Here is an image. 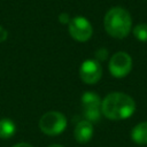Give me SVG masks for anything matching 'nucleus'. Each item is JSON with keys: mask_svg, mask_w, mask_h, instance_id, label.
Instances as JSON below:
<instances>
[{"mask_svg": "<svg viewBox=\"0 0 147 147\" xmlns=\"http://www.w3.org/2000/svg\"><path fill=\"white\" fill-rule=\"evenodd\" d=\"M131 139L138 145H147V122H141L132 129Z\"/></svg>", "mask_w": 147, "mask_h": 147, "instance_id": "9", "label": "nucleus"}, {"mask_svg": "<svg viewBox=\"0 0 147 147\" xmlns=\"http://www.w3.org/2000/svg\"><path fill=\"white\" fill-rule=\"evenodd\" d=\"M107 55H108V52H107V49H105V48H100V49H98L96 53H95V56H96V59H98L99 61L106 60V59H107Z\"/></svg>", "mask_w": 147, "mask_h": 147, "instance_id": "12", "label": "nucleus"}, {"mask_svg": "<svg viewBox=\"0 0 147 147\" xmlns=\"http://www.w3.org/2000/svg\"><path fill=\"white\" fill-rule=\"evenodd\" d=\"M101 102L102 100L94 92H85L82 95V107L86 121L95 123L100 119L101 116Z\"/></svg>", "mask_w": 147, "mask_h": 147, "instance_id": "4", "label": "nucleus"}, {"mask_svg": "<svg viewBox=\"0 0 147 147\" xmlns=\"http://www.w3.org/2000/svg\"><path fill=\"white\" fill-rule=\"evenodd\" d=\"M48 147H63V146H61V145H59V144H54V145H51V146H48Z\"/></svg>", "mask_w": 147, "mask_h": 147, "instance_id": "16", "label": "nucleus"}, {"mask_svg": "<svg viewBox=\"0 0 147 147\" xmlns=\"http://www.w3.org/2000/svg\"><path fill=\"white\" fill-rule=\"evenodd\" d=\"M136 110L134 100L122 92L109 93L101 102V113L108 119L121 121L129 118Z\"/></svg>", "mask_w": 147, "mask_h": 147, "instance_id": "1", "label": "nucleus"}, {"mask_svg": "<svg viewBox=\"0 0 147 147\" xmlns=\"http://www.w3.org/2000/svg\"><path fill=\"white\" fill-rule=\"evenodd\" d=\"M59 21H60V23L65 24V23H69L70 22V17H69V15L67 13H62L59 16Z\"/></svg>", "mask_w": 147, "mask_h": 147, "instance_id": "13", "label": "nucleus"}, {"mask_svg": "<svg viewBox=\"0 0 147 147\" xmlns=\"http://www.w3.org/2000/svg\"><path fill=\"white\" fill-rule=\"evenodd\" d=\"M80 79L86 84H95L102 76V67L98 60H85L79 68Z\"/></svg>", "mask_w": 147, "mask_h": 147, "instance_id": "7", "label": "nucleus"}, {"mask_svg": "<svg viewBox=\"0 0 147 147\" xmlns=\"http://www.w3.org/2000/svg\"><path fill=\"white\" fill-rule=\"evenodd\" d=\"M108 68L114 77L123 78L132 69V59L125 52H117L110 57Z\"/></svg>", "mask_w": 147, "mask_h": 147, "instance_id": "5", "label": "nucleus"}, {"mask_svg": "<svg viewBox=\"0 0 147 147\" xmlns=\"http://www.w3.org/2000/svg\"><path fill=\"white\" fill-rule=\"evenodd\" d=\"M13 147H33V146L30 145V144H26V142H20V144L14 145Z\"/></svg>", "mask_w": 147, "mask_h": 147, "instance_id": "15", "label": "nucleus"}, {"mask_svg": "<svg viewBox=\"0 0 147 147\" xmlns=\"http://www.w3.org/2000/svg\"><path fill=\"white\" fill-rule=\"evenodd\" d=\"M133 34L134 37L142 42L147 41V24L146 23H140L133 28Z\"/></svg>", "mask_w": 147, "mask_h": 147, "instance_id": "11", "label": "nucleus"}, {"mask_svg": "<svg viewBox=\"0 0 147 147\" xmlns=\"http://www.w3.org/2000/svg\"><path fill=\"white\" fill-rule=\"evenodd\" d=\"M7 36H8V32L6 29H3L2 26H0V42L5 41L7 39Z\"/></svg>", "mask_w": 147, "mask_h": 147, "instance_id": "14", "label": "nucleus"}, {"mask_svg": "<svg viewBox=\"0 0 147 147\" xmlns=\"http://www.w3.org/2000/svg\"><path fill=\"white\" fill-rule=\"evenodd\" d=\"M107 33L114 38L126 37L132 28V20L129 11L122 7H114L107 11L103 20Z\"/></svg>", "mask_w": 147, "mask_h": 147, "instance_id": "2", "label": "nucleus"}, {"mask_svg": "<svg viewBox=\"0 0 147 147\" xmlns=\"http://www.w3.org/2000/svg\"><path fill=\"white\" fill-rule=\"evenodd\" d=\"M74 137L75 139L80 142V144H85L87 141L91 140V138L93 137V125L91 122L83 119L79 121L74 130Z\"/></svg>", "mask_w": 147, "mask_h": 147, "instance_id": "8", "label": "nucleus"}, {"mask_svg": "<svg viewBox=\"0 0 147 147\" xmlns=\"http://www.w3.org/2000/svg\"><path fill=\"white\" fill-rule=\"evenodd\" d=\"M16 125L10 118H1L0 119V138L9 139L15 134Z\"/></svg>", "mask_w": 147, "mask_h": 147, "instance_id": "10", "label": "nucleus"}, {"mask_svg": "<svg viewBox=\"0 0 147 147\" xmlns=\"http://www.w3.org/2000/svg\"><path fill=\"white\" fill-rule=\"evenodd\" d=\"M69 33L77 41H86L92 37L93 29L88 20L77 16L69 22Z\"/></svg>", "mask_w": 147, "mask_h": 147, "instance_id": "6", "label": "nucleus"}, {"mask_svg": "<svg viewBox=\"0 0 147 147\" xmlns=\"http://www.w3.org/2000/svg\"><path fill=\"white\" fill-rule=\"evenodd\" d=\"M67 126V118L60 111H47L39 119V127L42 133L47 136H56L64 131Z\"/></svg>", "mask_w": 147, "mask_h": 147, "instance_id": "3", "label": "nucleus"}]
</instances>
